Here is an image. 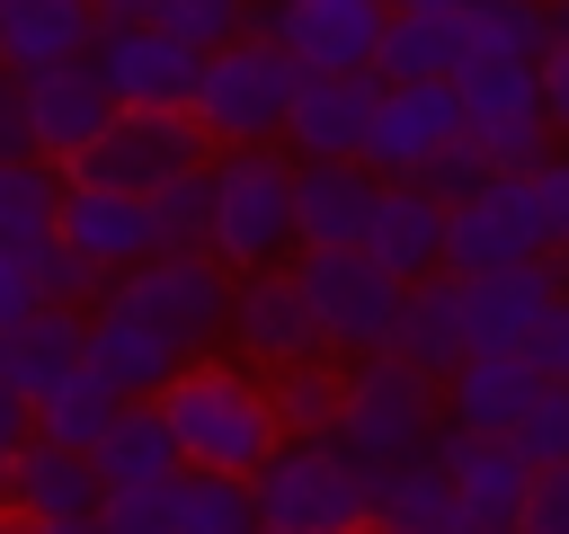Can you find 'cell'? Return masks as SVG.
Wrapping results in <instances>:
<instances>
[{
    "mask_svg": "<svg viewBox=\"0 0 569 534\" xmlns=\"http://www.w3.org/2000/svg\"><path fill=\"white\" fill-rule=\"evenodd\" d=\"M151 409L169 418L187 472H240V481H249V472L284 445L267 383H249V374H231V365H204V356H187V365L151 392Z\"/></svg>",
    "mask_w": 569,
    "mask_h": 534,
    "instance_id": "1",
    "label": "cell"
},
{
    "mask_svg": "<svg viewBox=\"0 0 569 534\" xmlns=\"http://www.w3.org/2000/svg\"><path fill=\"white\" fill-rule=\"evenodd\" d=\"M391 463H365L347 454L338 436H284L258 472H249V498H258V525H302V534H347L373 516Z\"/></svg>",
    "mask_w": 569,
    "mask_h": 534,
    "instance_id": "2",
    "label": "cell"
},
{
    "mask_svg": "<svg viewBox=\"0 0 569 534\" xmlns=\"http://www.w3.org/2000/svg\"><path fill=\"white\" fill-rule=\"evenodd\" d=\"M436 418H445V383L427 365H409L400 347H365L347 365V400H338L329 436L365 463H409L436 445Z\"/></svg>",
    "mask_w": 569,
    "mask_h": 534,
    "instance_id": "3",
    "label": "cell"
},
{
    "mask_svg": "<svg viewBox=\"0 0 569 534\" xmlns=\"http://www.w3.org/2000/svg\"><path fill=\"white\" fill-rule=\"evenodd\" d=\"M293 80H302V62H293L276 36H249V27H240L231 44H213V53L196 62L187 116L213 134V151H222V142H284Z\"/></svg>",
    "mask_w": 569,
    "mask_h": 534,
    "instance_id": "4",
    "label": "cell"
},
{
    "mask_svg": "<svg viewBox=\"0 0 569 534\" xmlns=\"http://www.w3.org/2000/svg\"><path fill=\"white\" fill-rule=\"evenodd\" d=\"M284 249H302L293 231V160L276 142H222L213 151V258L231 276L276 267Z\"/></svg>",
    "mask_w": 569,
    "mask_h": 534,
    "instance_id": "5",
    "label": "cell"
},
{
    "mask_svg": "<svg viewBox=\"0 0 569 534\" xmlns=\"http://www.w3.org/2000/svg\"><path fill=\"white\" fill-rule=\"evenodd\" d=\"M293 285H302L311 329H320V347H329V356L391 347V320H400L409 276H391L365 240H338V249H293Z\"/></svg>",
    "mask_w": 569,
    "mask_h": 534,
    "instance_id": "6",
    "label": "cell"
},
{
    "mask_svg": "<svg viewBox=\"0 0 569 534\" xmlns=\"http://www.w3.org/2000/svg\"><path fill=\"white\" fill-rule=\"evenodd\" d=\"M231 285H240V276H231L213 249H151V258H133V267L107 276V303L160 320L187 356H204V347L222 338V320H231Z\"/></svg>",
    "mask_w": 569,
    "mask_h": 534,
    "instance_id": "7",
    "label": "cell"
},
{
    "mask_svg": "<svg viewBox=\"0 0 569 534\" xmlns=\"http://www.w3.org/2000/svg\"><path fill=\"white\" fill-rule=\"evenodd\" d=\"M196 160H213V134H204L187 107H116V116H107V134H98V142H80V151L62 160V178L151 196L160 178H178V169H196Z\"/></svg>",
    "mask_w": 569,
    "mask_h": 534,
    "instance_id": "8",
    "label": "cell"
},
{
    "mask_svg": "<svg viewBox=\"0 0 569 534\" xmlns=\"http://www.w3.org/2000/svg\"><path fill=\"white\" fill-rule=\"evenodd\" d=\"M453 98H462V134L489 151V169H533L560 142L551 116H542V71L516 62V53H462Z\"/></svg>",
    "mask_w": 569,
    "mask_h": 534,
    "instance_id": "9",
    "label": "cell"
},
{
    "mask_svg": "<svg viewBox=\"0 0 569 534\" xmlns=\"http://www.w3.org/2000/svg\"><path fill=\"white\" fill-rule=\"evenodd\" d=\"M453 134H462V98H453V80H382L356 160H365L373 178H427V160H436Z\"/></svg>",
    "mask_w": 569,
    "mask_h": 534,
    "instance_id": "10",
    "label": "cell"
},
{
    "mask_svg": "<svg viewBox=\"0 0 569 534\" xmlns=\"http://www.w3.org/2000/svg\"><path fill=\"white\" fill-rule=\"evenodd\" d=\"M89 62L107 71V89H116V107H187V89H196V44L187 36H169L160 18H107L98 27V44H89Z\"/></svg>",
    "mask_w": 569,
    "mask_h": 534,
    "instance_id": "11",
    "label": "cell"
},
{
    "mask_svg": "<svg viewBox=\"0 0 569 534\" xmlns=\"http://www.w3.org/2000/svg\"><path fill=\"white\" fill-rule=\"evenodd\" d=\"M453 285H462V338L471 347H516L569 294V249H533L516 267H480V276H453Z\"/></svg>",
    "mask_w": 569,
    "mask_h": 534,
    "instance_id": "12",
    "label": "cell"
},
{
    "mask_svg": "<svg viewBox=\"0 0 569 534\" xmlns=\"http://www.w3.org/2000/svg\"><path fill=\"white\" fill-rule=\"evenodd\" d=\"M533 249H542V222H533V205H525V178H516V169H498L480 196L445 205V267H453V276L516 267V258H533Z\"/></svg>",
    "mask_w": 569,
    "mask_h": 534,
    "instance_id": "13",
    "label": "cell"
},
{
    "mask_svg": "<svg viewBox=\"0 0 569 534\" xmlns=\"http://www.w3.org/2000/svg\"><path fill=\"white\" fill-rule=\"evenodd\" d=\"M222 338H231L249 365H267V374L320 356V329H311V303H302L293 267H249V276L231 285V320H222Z\"/></svg>",
    "mask_w": 569,
    "mask_h": 534,
    "instance_id": "14",
    "label": "cell"
},
{
    "mask_svg": "<svg viewBox=\"0 0 569 534\" xmlns=\"http://www.w3.org/2000/svg\"><path fill=\"white\" fill-rule=\"evenodd\" d=\"M373 98H382L373 71H302L293 107H284V151L293 160H356L365 125H373Z\"/></svg>",
    "mask_w": 569,
    "mask_h": 534,
    "instance_id": "15",
    "label": "cell"
},
{
    "mask_svg": "<svg viewBox=\"0 0 569 534\" xmlns=\"http://www.w3.org/2000/svg\"><path fill=\"white\" fill-rule=\"evenodd\" d=\"M436 454L453 463V490H462V516H471V534H516V525H525L533 463H525L507 436H471V427L436 418Z\"/></svg>",
    "mask_w": 569,
    "mask_h": 534,
    "instance_id": "16",
    "label": "cell"
},
{
    "mask_svg": "<svg viewBox=\"0 0 569 534\" xmlns=\"http://www.w3.org/2000/svg\"><path fill=\"white\" fill-rule=\"evenodd\" d=\"M107 116H116V89H107V71H98L89 53L27 71V134H36L44 160H71L80 142H98Z\"/></svg>",
    "mask_w": 569,
    "mask_h": 534,
    "instance_id": "17",
    "label": "cell"
},
{
    "mask_svg": "<svg viewBox=\"0 0 569 534\" xmlns=\"http://www.w3.org/2000/svg\"><path fill=\"white\" fill-rule=\"evenodd\" d=\"M80 365H89V374H107L124 400H151V392L187 365V347H178L160 320L124 312V303H98V312H89V338H80Z\"/></svg>",
    "mask_w": 569,
    "mask_h": 534,
    "instance_id": "18",
    "label": "cell"
},
{
    "mask_svg": "<svg viewBox=\"0 0 569 534\" xmlns=\"http://www.w3.org/2000/svg\"><path fill=\"white\" fill-rule=\"evenodd\" d=\"M0 516H98V498H107V481H98V463L80 454V445H44V436H27L9 463H0Z\"/></svg>",
    "mask_w": 569,
    "mask_h": 534,
    "instance_id": "19",
    "label": "cell"
},
{
    "mask_svg": "<svg viewBox=\"0 0 569 534\" xmlns=\"http://www.w3.org/2000/svg\"><path fill=\"white\" fill-rule=\"evenodd\" d=\"M533 392H542V374L516 347H471L445 374V418L471 427V436H516V418L533 409Z\"/></svg>",
    "mask_w": 569,
    "mask_h": 534,
    "instance_id": "20",
    "label": "cell"
},
{
    "mask_svg": "<svg viewBox=\"0 0 569 534\" xmlns=\"http://www.w3.org/2000/svg\"><path fill=\"white\" fill-rule=\"evenodd\" d=\"M373 196H382V178L365 160H293V231H302V249L365 240Z\"/></svg>",
    "mask_w": 569,
    "mask_h": 534,
    "instance_id": "21",
    "label": "cell"
},
{
    "mask_svg": "<svg viewBox=\"0 0 569 534\" xmlns=\"http://www.w3.org/2000/svg\"><path fill=\"white\" fill-rule=\"evenodd\" d=\"M62 240L89 249L98 267H133L160 249V222H151V196H124V187H80L62 196Z\"/></svg>",
    "mask_w": 569,
    "mask_h": 534,
    "instance_id": "22",
    "label": "cell"
},
{
    "mask_svg": "<svg viewBox=\"0 0 569 534\" xmlns=\"http://www.w3.org/2000/svg\"><path fill=\"white\" fill-rule=\"evenodd\" d=\"M365 249H373L391 276H427V267H445V205H436L418 178H382L373 222H365Z\"/></svg>",
    "mask_w": 569,
    "mask_h": 534,
    "instance_id": "23",
    "label": "cell"
},
{
    "mask_svg": "<svg viewBox=\"0 0 569 534\" xmlns=\"http://www.w3.org/2000/svg\"><path fill=\"white\" fill-rule=\"evenodd\" d=\"M391 347L409 356V365H427L436 383L471 356V338H462V285H453V267H427V276H409V294H400V320H391Z\"/></svg>",
    "mask_w": 569,
    "mask_h": 534,
    "instance_id": "24",
    "label": "cell"
},
{
    "mask_svg": "<svg viewBox=\"0 0 569 534\" xmlns=\"http://www.w3.org/2000/svg\"><path fill=\"white\" fill-rule=\"evenodd\" d=\"M80 338H89V312H71V303H36L27 320L0 329V374H9L27 400H44V392L80 365Z\"/></svg>",
    "mask_w": 569,
    "mask_h": 534,
    "instance_id": "25",
    "label": "cell"
},
{
    "mask_svg": "<svg viewBox=\"0 0 569 534\" xmlns=\"http://www.w3.org/2000/svg\"><path fill=\"white\" fill-rule=\"evenodd\" d=\"M373 525H382V534H471L462 490H453V463H445L436 445L409 454V463H391V481H382V498H373Z\"/></svg>",
    "mask_w": 569,
    "mask_h": 534,
    "instance_id": "26",
    "label": "cell"
},
{
    "mask_svg": "<svg viewBox=\"0 0 569 534\" xmlns=\"http://www.w3.org/2000/svg\"><path fill=\"white\" fill-rule=\"evenodd\" d=\"M471 53L453 9H391L382 44H373V80H453V62Z\"/></svg>",
    "mask_w": 569,
    "mask_h": 534,
    "instance_id": "27",
    "label": "cell"
},
{
    "mask_svg": "<svg viewBox=\"0 0 569 534\" xmlns=\"http://www.w3.org/2000/svg\"><path fill=\"white\" fill-rule=\"evenodd\" d=\"M98 27H107L98 0H9V18H0V53H9L18 71H44V62L89 53Z\"/></svg>",
    "mask_w": 569,
    "mask_h": 534,
    "instance_id": "28",
    "label": "cell"
},
{
    "mask_svg": "<svg viewBox=\"0 0 569 534\" xmlns=\"http://www.w3.org/2000/svg\"><path fill=\"white\" fill-rule=\"evenodd\" d=\"M89 463H98L107 490H124V481H178V472H187V463H178V436H169V418H160L151 400H124V409L107 418V436L89 445Z\"/></svg>",
    "mask_w": 569,
    "mask_h": 534,
    "instance_id": "29",
    "label": "cell"
},
{
    "mask_svg": "<svg viewBox=\"0 0 569 534\" xmlns=\"http://www.w3.org/2000/svg\"><path fill=\"white\" fill-rule=\"evenodd\" d=\"M62 196H71L62 160H44V151L0 160V240H9V249H44V240L62 231Z\"/></svg>",
    "mask_w": 569,
    "mask_h": 534,
    "instance_id": "30",
    "label": "cell"
},
{
    "mask_svg": "<svg viewBox=\"0 0 569 534\" xmlns=\"http://www.w3.org/2000/svg\"><path fill=\"white\" fill-rule=\"evenodd\" d=\"M116 409H124V392H116L107 374L71 365V374L36 400V436H44V445H80V454H89V445L107 436V418H116Z\"/></svg>",
    "mask_w": 569,
    "mask_h": 534,
    "instance_id": "31",
    "label": "cell"
},
{
    "mask_svg": "<svg viewBox=\"0 0 569 534\" xmlns=\"http://www.w3.org/2000/svg\"><path fill=\"white\" fill-rule=\"evenodd\" d=\"M169 534H258V498L240 472H178L169 481Z\"/></svg>",
    "mask_w": 569,
    "mask_h": 534,
    "instance_id": "32",
    "label": "cell"
},
{
    "mask_svg": "<svg viewBox=\"0 0 569 534\" xmlns=\"http://www.w3.org/2000/svg\"><path fill=\"white\" fill-rule=\"evenodd\" d=\"M267 400H276V427L284 436H329L338 427V400H347V365H329V347L302 356V365H276Z\"/></svg>",
    "mask_w": 569,
    "mask_h": 534,
    "instance_id": "33",
    "label": "cell"
},
{
    "mask_svg": "<svg viewBox=\"0 0 569 534\" xmlns=\"http://www.w3.org/2000/svg\"><path fill=\"white\" fill-rule=\"evenodd\" d=\"M462 36H471V53L542 62V44H551V0H471V9H462Z\"/></svg>",
    "mask_w": 569,
    "mask_h": 534,
    "instance_id": "34",
    "label": "cell"
},
{
    "mask_svg": "<svg viewBox=\"0 0 569 534\" xmlns=\"http://www.w3.org/2000/svg\"><path fill=\"white\" fill-rule=\"evenodd\" d=\"M151 222H160V249H213V160L160 178L151 187Z\"/></svg>",
    "mask_w": 569,
    "mask_h": 534,
    "instance_id": "35",
    "label": "cell"
},
{
    "mask_svg": "<svg viewBox=\"0 0 569 534\" xmlns=\"http://www.w3.org/2000/svg\"><path fill=\"white\" fill-rule=\"evenodd\" d=\"M27 258H36V294H44V303H71V312L107 303V276H116V267H98L89 249H71L62 231H53L44 249H27Z\"/></svg>",
    "mask_w": 569,
    "mask_h": 534,
    "instance_id": "36",
    "label": "cell"
},
{
    "mask_svg": "<svg viewBox=\"0 0 569 534\" xmlns=\"http://www.w3.org/2000/svg\"><path fill=\"white\" fill-rule=\"evenodd\" d=\"M507 445H516L533 472H542V463H569V383H542V392H533V409L516 418V436H507Z\"/></svg>",
    "mask_w": 569,
    "mask_h": 534,
    "instance_id": "37",
    "label": "cell"
},
{
    "mask_svg": "<svg viewBox=\"0 0 569 534\" xmlns=\"http://www.w3.org/2000/svg\"><path fill=\"white\" fill-rule=\"evenodd\" d=\"M151 18H160L169 36H187L196 53H213V44H231V36L249 27V0H160Z\"/></svg>",
    "mask_w": 569,
    "mask_h": 534,
    "instance_id": "38",
    "label": "cell"
},
{
    "mask_svg": "<svg viewBox=\"0 0 569 534\" xmlns=\"http://www.w3.org/2000/svg\"><path fill=\"white\" fill-rule=\"evenodd\" d=\"M525 178V205H533V222H542V249H569V151H542L533 169H516Z\"/></svg>",
    "mask_w": 569,
    "mask_h": 534,
    "instance_id": "39",
    "label": "cell"
},
{
    "mask_svg": "<svg viewBox=\"0 0 569 534\" xmlns=\"http://www.w3.org/2000/svg\"><path fill=\"white\" fill-rule=\"evenodd\" d=\"M489 178H498V169H489V151H480L471 134H453V142H445V151L427 160V178H418V187H427L436 205H462V196H480Z\"/></svg>",
    "mask_w": 569,
    "mask_h": 534,
    "instance_id": "40",
    "label": "cell"
},
{
    "mask_svg": "<svg viewBox=\"0 0 569 534\" xmlns=\"http://www.w3.org/2000/svg\"><path fill=\"white\" fill-rule=\"evenodd\" d=\"M98 525L107 534H169V481H124L98 498Z\"/></svg>",
    "mask_w": 569,
    "mask_h": 534,
    "instance_id": "41",
    "label": "cell"
},
{
    "mask_svg": "<svg viewBox=\"0 0 569 534\" xmlns=\"http://www.w3.org/2000/svg\"><path fill=\"white\" fill-rule=\"evenodd\" d=\"M516 356H525L542 383H569V294H560V303H551V312L516 338Z\"/></svg>",
    "mask_w": 569,
    "mask_h": 534,
    "instance_id": "42",
    "label": "cell"
},
{
    "mask_svg": "<svg viewBox=\"0 0 569 534\" xmlns=\"http://www.w3.org/2000/svg\"><path fill=\"white\" fill-rule=\"evenodd\" d=\"M516 534H569V463H542V472H533Z\"/></svg>",
    "mask_w": 569,
    "mask_h": 534,
    "instance_id": "43",
    "label": "cell"
},
{
    "mask_svg": "<svg viewBox=\"0 0 569 534\" xmlns=\"http://www.w3.org/2000/svg\"><path fill=\"white\" fill-rule=\"evenodd\" d=\"M18 151H36V134H27V71L0 53V160H18Z\"/></svg>",
    "mask_w": 569,
    "mask_h": 534,
    "instance_id": "44",
    "label": "cell"
},
{
    "mask_svg": "<svg viewBox=\"0 0 569 534\" xmlns=\"http://www.w3.org/2000/svg\"><path fill=\"white\" fill-rule=\"evenodd\" d=\"M36 303H44V294H36V258L0 240V329H9V320H27Z\"/></svg>",
    "mask_w": 569,
    "mask_h": 534,
    "instance_id": "45",
    "label": "cell"
},
{
    "mask_svg": "<svg viewBox=\"0 0 569 534\" xmlns=\"http://www.w3.org/2000/svg\"><path fill=\"white\" fill-rule=\"evenodd\" d=\"M533 71H542V116H551V134L569 142V36H551Z\"/></svg>",
    "mask_w": 569,
    "mask_h": 534,
    "instance_id": "46",
    "label": "cell"
},
{
    "mask_svg": "<svg viewBox=\"0 0 569 534\" xmlns=\"http://www.w3.org/2000/svg\"><path fill=\"white\" fill-rule=\"evenodd\" d=\"M18 534H107V525H98V516H27Z\"/></svg>",
    "mask_w": 569,
    "mask_h": 534,
    "instance_id": "47",
    "label": "cell"
},
{
    "mask_svg": "<svg viewBox=\"0 0 569 534\" xmlns=\"http://www.w3.org/2000/svg\"><path fill=\"white\" fill-rule=\"evenodd\" d=\"M160 0H98V18H151Z\"/></svg>",
    "mask_w": 569,
    "mask_h": 534,
    "instance_id": "48",
    "label": "cell"
},
{
    "mask_svg": "<svg viewBox=\"0 0 569 534\" xmlns=\"http://www.w3.org/2000/svg\"><path fill=\"white\" fill-rule=\"evenodd\" d=\"M391 9H453V18H462L471 0H391Z\"/></svg>",
    "mask_w": 569,
    "mask_h": 534,
    "instance_id": "49",
    "label": "cell"
},
{
    "mask_svg": "<svg viewBox=\"0 0 569 534\" xmlns=\"http://www.w3.org/2000/svg\"><path fill=\"white\" fill-rule=\"evenodd\" d=\"M258 534H302V525H258Z\"/></svg>",
    "mask_w": 569,
    "mask_h": 534,
    "instance_id": "50",
    "label": "cell"
},
{
    "mask_svg": "<svg viewBox=\"0 0 569 534\" xmlns=\"http://www.w3.org/2000/svg\"><path fill=\"white\" fill-rule=\"evenodd\" d=\"M0 18H9V0H0Z\"/></svg>",
    "mask_w": 569,
    "mask_h": 534,
    "instance_id": "51",
    "label": "cell"
}]
</instances>
